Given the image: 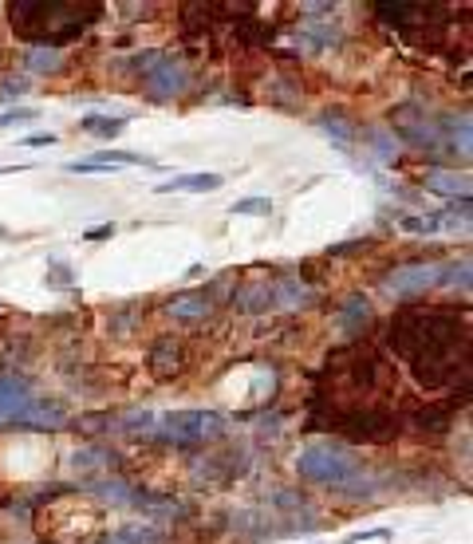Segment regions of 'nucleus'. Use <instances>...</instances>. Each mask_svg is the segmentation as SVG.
I'll use <instances>...</instances> for the list:
<instances>
[{"mask_svg": "<svg viewBox=\"0 0 473 544\" xmlns=\"http://www.w3.org/2000/svg\"><path fill=\"white\" fill-rule=\"evenodd\" d=\"M296 474L304 477V482L324 485V490L343 493V497H367L371 493V477H367V469L359 466V458L340 450V446H332V442L308 446L296 462Z\"/></svg>", "mask_w": 473, "mask_h": 544, "instance_id": "obj_1", "label": "nucleus"}, {"mask_svg": "<svg viewBox=\"0 0 473 544\" xmlns=\"http://www.w3.org/2000/svg\"><path fill=\"white\" fill-rule=\"evenodd\" d=\"M225 414L221 410H166L154 418V434L178 442V446H197V442L225 438Z\"/></svg>", "mask_w": 473, "mask_h": 544, "instance_id": "obj_2", "label": "nucleus"}, {"mask_svg": "<svg viewBox=\"0 0 473 544\" xmlns=\"http://www.w3.org/2000/svg\"><path fill=\"white\" fill-rule=\"evenodd\" d=\"M131 63H134V71H139L142 87H147L154 99L186 95L189 68H186V60H181V55H170V52H139Z\"/></svg>", "mask_w": 473, "mask_h": 544, "instance_id": "obj_3", "label": "nucleus"}, {"mask_svg": "<svg viewBox=\"0 0 473 544\" xmlns=\"http://www.w3.org/2000/svg\"><path fill=\"white\" fill-rule=\"evenodd\" d=\"M442 284V264H403L387 276V292L395 296H414V292L438 288Z\"/></svg>", "mask_w": 473, "mask_h": 544, "instance_id": "obj_4", "label": "nucleus"}, {"mask_svg": "<svg viewBox=\"0 0 473 544\" xmlns=\"http://www.w3.org/2000/svg\"><path fill=\"white\" fill-rule=\"evenodd\" d=\"M32 407V379L16 371H0V426L20 422V414Z\"/></svg>", "mask_w": 473, "mask_h": 544, "instance_id": "obj_5", "label": "nucleus"}, {"mask_svg": "<svg viewBox=\"0 0 473 544\" xmlns=\"http://www.w3.org/2000/svg\"><path fill=\"white\" fill-rule=\"evenodd\" d=\"M221 186H225L221 174L197 170V174H178V178H170V182H158L154 193H217Z\"/></svg>", "mask_w": 473, "mask_h": 544, "instance_id": "obj_6", "label": "nucleus"}, {"mask_svg": "<svg viewBox=\"0 0 473 544\" xmlns=\"http://www.w3.org/2000/svg\"><path fill=\"white\" fill-rule=\"evenodd\" d=\"M68 422V410L60 402H44V399H32V407L20 414V426H40V430H60Z\"/></svg>", "mask_w": 473, "mask_h": 544, "instance_id": "obj_7", "label": "nucleus"}, {"mask_svg": "<svg viewBox=\"0 0 473 544\" xmlns=\"http://www.w3.org/2000/svg\"><path fill=\"white\" fill-rule=\"evenodd\" d=\"M103 544H166V529H158V524H126V529H115Z\"/></svg>", "mask_w": 473, "mask_h": 544, "instance_id": "obj_8", "label": "nucleus"}, {"mask_svg": "<svg viewBox=\"0 0 473 544\" xmlns=\"http://www.w3.org/2000/svg\"><path fill=\"white\" fill-rule=\"evenodd\" d=\"M209 308H213V300L205 296V292H181V296L170 300V316L174 320H202L209 316Z\"/></svg>", "mask_w": 473, "mask_h": 544, "instance_id": "obj_9", "label": "nucleus"}, {"mask_svg": "<svg viewBox=\"0 0 473 544\" xmlns=\"http://www.w3.org/2000/svg\"><path fill=\"white\" fill-rule=\"evenodd\" d=\"M241 312H269V308H280V300H277V288H272L269 280H257V284H249V288L241 292Z\"/></svg>", "mask_w": 473, "mask_h": 544, "instance_id": "obj_10", "label": "nucleus"}, {"mask_svg": "<svg viewBox=\"0 0 473 544\" xmlns=\"http://www.w3.org/2000/svg\"><path fill=\"white\" fill-rule=\"evenodd\" d=\"M367 320H371V304L363 300V296H351L340 308V324H343V331H348V336H359V331L367 328Z\"/></svg>", "mask_w": 473, "mask_h": 544, "instance_id": "obj_11", "label": "nucleus"}, {"mask_svg": "<svg viewBox=\"0 0 473 544\" xmlns=\"http://www.w3.org/2000/svg\"><path fill=\"white\" fill-rule=\"evenodd\" d=\"M426 190H438V193H453V198H469L466 186V174H453V170H426Z\"/></svg>", "mask_w": 473, "mask_h": 544, "instance_id": "obj_12", "label": "nucleus"}, {"mask_svg": "<svg viewBox=\"0 0 473 544\" xmlns=\"http://www.w3.org/2000/svg\"><path fill=\"white\" fill-rule=\"evenodd\" d=\"M445 225L442 214H398V229L403 233H438V229Z\"/></svg>", "mask_w": 473, "mask_h": 544, "instance_id": "obj_13", "label": "nucleus"}, {"mask_svg": "<svg viewBox=\"0 0 473 544\" xmlns=\"http://www.w3.org/2000/svg\"><path fill=\"white\" fill-rule=\"evenodd\" d=\"M178 363H181V359H178L174 339H166V336H162V344L150 352V367H154V371H158V375H178Z\"/></svg>", "mask_w": 473, "mask_h": 544, "instance_id": "obj_14", "label": "nucleus"}, {"mask_svg": "<svg viewBox=\"0 0 473 544\" xmlns=\"http://www.w3.org/2000/svg\"><path fill=\"white\" fill-rule=\"evenodd\" d=\"M87 134H99V138H115V134H123L126 131V118H111V115H87L84 123Z\"/></svg>", "mask_w": 473, "mask_h": 544, "instance_id": "obj_15", "label": "nucleus"}, {"mask_svg": "<svg viewBox=\"0 0 473 544\" xmlns=\"http://www.w3.org/2000/svg\"><path fill=\"white\" fill-rule=\"evenodd\" d=\"M233 214H241V217L272 214V201L269 198H241V201H233Z\"/></svg>", "mask_w": 473, "mask_h": 544, "instance_id": "obj_16", "label": "nucleus"}, {"mask_svg": "<svg viewBox=\"0 0 473 544\" xmlns=\"http://www.w3.org/2000/svg\"><path fill=\"white\" fill-rule=\"evenodd\" d=\"M28 68H32V71H56V68H60V55H56V52H32Z\"/></svg>", "mask_w": 473, "mask_h": 544, "instance_id": "obj_17", "label": "nucleus"}, {"mask_svg": "<svg viewBox=\"0 0 473 544\" xmlns=\"http://www.w3.org/2000/svg\"><path fill=\"white\" fill-rule=\"evenodd\" d=\"M36 118L32 107H12V110H0V126H16V123H28Z\"/></svg>", "mask_w": 473, "mask_h": 544, "instance_id": "obj_18", "label": "nucleus"}, {"mask_svg": "<svg viewBox=\"0 0 473 544\" xmlns=\"http://www.w3.org/2000/svg\"><path fill=\"white\" fill-rule=\"evenodd\" d=\"M111 166H103V162H95V158H87V162H68V174H107Z\"/></svg>", "mask_w": 473, "mask_h": 544, "instance_id": "obj_19", "label": "nucleus"}, {"mask_svg": "<svg viewBox=\"0 0 473 544\" xmlns=\"http://www.w3.org/2000/svg\"><path fill=\"white\" fill-rule=\"evenodd\" d=\"M387 537H390L387 529H363V532H351V537L343 540V544H363V540H387Z\"/></svg>", "mask_w": 473, "mask_h": 544, "instance_id": "obj_20", "label": "nucleus"}, {"mask_svg": "<svg viewBox=\"0 0 473 544\" xmlns=\"http://www.w3.org/2000/svg\"><path fill=\"white\" fill-rule=\"evenodd\" d=\"M115 237V221H107V225H95L84 233V241H111Z\"/></svg>", "mask_w": 473, "mask_h": 544, "instance_id": "obj_21", "label": "nucleus"}, {"mask_svg": "<svg viewBox=\"0 0 473 544\" xmlns=\"http://www.w3.org/2000/svg\"><path fill=\"white\" fill-rule=\"evenodd\" d=\"M56 142V134L52 131H44V134H32V138H24V146H52Z\"/></svg>", "mask_w": 473, "mask_h": 544, "instance_id": "obj_22", "label": "nucleus"}]
</instances>
